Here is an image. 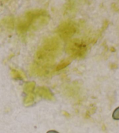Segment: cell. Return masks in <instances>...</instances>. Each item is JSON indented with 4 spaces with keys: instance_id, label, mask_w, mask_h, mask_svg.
Instances as JSON below:
<instances>
[{
    "instance_id": "obj_1",
    "label": "cell",
    "mask_w": 119,
    "mask_h": 133,
    "mask_svg": "<svg viewBox=\"0 0 119 133\" xmlns=\"http://www.w3.org/2000/svg\"><path fill=\"white\" fill-rule=\"evenodd\" d=\"M49 19V15L44 10L38 9L28 11L18 23V32L20 34H24L32 29L35 30L46 25Z\"/></svg>"
},
{
    "instance_id": "obj_2",
    "label": "cell",
    "mask_w": 119,
    "mask_h": 133,
    "mask_svg": "<svg viewBox=\"0 0 119 133\" xmlns=\"http://www.w3.org/2000/svg\"><path fill=\"white\" fill-rule=\"evenodd\" d=\"M88 44L85 41L81 39H74L70 41L66 48V52L70 54L71 58H82L86 55Z\"/></svg>"
},
{
    "instance_id": "obj_3",
    "label": "cell",
    "mask_w": 119,
    "mask_h": 133,
    "mask_svg": "<svg viewBox=\"0 0 119 133\" xmlns=\"http://www.w3.org/2000/svg\"><path fill=\"white\" fill-rule=\"evenodd\" d=\"M78 26L73 21H65L59 25L56 32L63 39H68L77 32Z\"/></svg>"
},
{
    "instance_id": "obj_4",
    "label": "cell",
    "mask_w": 119,
    "mask_h": 133,
    "mask_svg": "<svg viewBox=\"0 0 119 133\" xmlns=\"http://www.w3.org/2000/svg\"><path fill=\"white\" fill-rule=\"evenodd\" d=\"M11 75L13 79L18 81H22L26 78V75L24 72L16 69H12L11 71Z\"/></svg>"
},
{
    "instance_id": "obj_5",
    "label": "cell",
    "mask_w": 119,
    "mask_h": 133,
    "mask_svg": "<svg viewBox=\"0 0 119 133\" xmlns=\"http://www.w3.org/2000/svg\"><path fill=\"white\" fill-rule=\"evenodd\" d=\"M70 63H71L70 58L63 59V60L61 61L60 62L58 65H57L56 68L54 69V71L57 72V71L61 70V69H63L66 68L67 66L69 65Z\"/></svg>"
},
{
    "instance_id": "obj_6",
    "label": "cell",
    "mask_w": 119,
    "mask_h": 133,
    "mask_svg": "<svg viewBox=\"0 0 119 133\" xmlns=\"http://www.w3.org/2000/svg\"><path fill=\"white\" fill-rule=\"evenodd\" d=\"M112 117L114 120H119V107L114 110L113 114H112Z\"/></svg>"
},
{
    "instance_id": "obj_7",
    "label": "cell",
    "mask_w": 119,
    "mask_h": 133,
    "mask_svg": "<svg viewBox=\"0 0 119 133\" xmlns=\"http://www.w3.org/2000/svg\"><path fill=\"white\" fill-rule=\"evenodd\" d=\"M46 133H60V132L54 130H51L48 131Z\"/></svg>"
}]
</instances>
